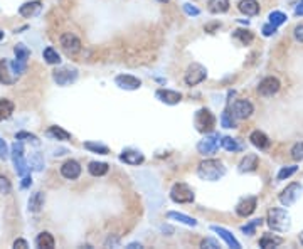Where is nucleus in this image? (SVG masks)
<instances>
[{"label":"nucleus","instance_id":"obj_1","mask_svg":"<svg viewBox=\"0 0 303 249\" xmlns=\"http://www.w3.org/2000/svg\"><path fill=\"white\" fill-rule=\"evenodd\" d=\"M226 174V167L219 160H204L199 163L197 175L202 180H209V182H216V180L223 179Z\"/></svg>","mask_w":303,"mask_h":249},{"label":"nucleus","instance_id":"obj_2","mask_svg":"<svg viewBox=\"0 0 303 249\" xmlns=\"http://www.w3.org/2000/svg\"><path fill=\"white\" fill-rule=\"evenodd\" d=\"M268 226L273 231H278V233H287L292 226V217L285 209H271L268 212Z\"/></svg>","mask_w":303,"mask_h":249},{"label":"nucleus","instance_id":"obj_3","mask_svg":"<svg viewBox=\"0 0 303 249\" xmlns=\"http://www.w3.org/2000/svg\"><path fill=\"white\" fill-rule=\"evenodd\" d=\"M194 125H195V128H197V132L211 133L212 130H214V126H216V116L212 115L209 109L202 108V109H199V111L195 113Z\"/></svg>","mask_w":303,"mask_h":249},{"label":"nucleus","instance_id":"obj_4","mask_svg":"<svg viewBox=\"0 0 303 249\" xmlns=\"http://www.w3.org/2000/svg\"><path fill=\"white\" fill-rule=\"evenodd\" d=\"M12 158H14V165H15V172L20 177H25L31 174V167L29 163L25 162L24 158V147L20 140H15V143L12 145Z\"/></svg>","mask_w":303,"mask_h":249},{"label":"nucleus","instance_id":"obj_5","mask_svg":"<svg viewBox=\"0 0 303 249\" xmlns=\"http://www.w3.org/2000/svg\"><path fill=\"white\" fill-rule=\"evenodd\" d=\"M170 199L174 202H177V204H190V202H194L195 196L189 185L179 182L174 185L172 191H170Z\"/></svg>","mask_w":303,"mask_h":249},{"label":"nucleus","instance_id":"obj_6","mask_svg":"<svg viewBox=\"0 0 303 249\" xmlns=\"http://www.w3.org/2000/svg\"><path fill=\"white\" fill-rule=\"evenodd\" d=\"M206 78H207L206 67H204L202 64H199V62H194V64H190L189 67H187L185 76H183V81H185V84H189V86H195V84L202 83Z\"/></svg>","mask_w":303,"mask_h":249},{"label":"nucleus","instance_id":"obj_7","mask_svg":"<svg viewBox=\"0 0 303 249\" xmlns=\"http://www.w3.org/2000/svg\"><path fill=\"white\" fill-rule=\"evenodd\" d=\"M302 191H303V187L300 184H297V182L290 184L288 187L280 194V202L285 205V207H290V205H293L298 199H300Z\"/></svg>","mask_w":303,"mask_h":249},{"label":"nucleus","instance_id":"obj_8","mask_svg":"<svg viewBox=\"0 0 303 249\" xmlns=\"http://www.w3.org/2000/svg\"><path fill=\"white\" fill-rule=\"evenodd\" d=\"M53 78L59 86H67L78 79V71L74 67H59L53 73Z\"/></svg>","mask_w":303,"mask_h":249},{"label":"nucleus","instance_id":"obj_9","mask_svg":"<svg viewBox=\"0 0 303 249\" xmlns=\"http://www.w3.org/2000/svg\"><path fill=\"white\" fill-rule=\"evenodd\" d=\"M61 48L66 50L69 56H74V54H78L81 50V41L78 39V37L74 36V34L71 32H66L61 36Z\"/></svg>","mask_w":303,"mask_h":249},{"label":"nucleus","instance_id":"obj_10","mask_svg":"<svg viewBox=\"0 0 303 249\" xmlns=\"http://www.w3.org/2000/svg\"><path fill=\"white\" fill-rule=\"evenodd\" d=\"M254 111V106L251 101L247 100H238L236 103L233 104V113L231 115L234 118H240V120H246V118H249L253 115Z\"/></svg>","mask_w":303,"mask_h":249},{"label":"nucleus","instance_id":"obj_11","mask_svg":"<svg viewBox=\"0 0 303 249\" xmlns=\"http://www.w3.org/2000/svg\"><path fill=\"white\" fill-rule=\"evenodd\" d=\"M219 147V135H209L204 140H200L197 143V151L200 155H212Z\"/></svg>","mask_w":303,"mask_h":249},{"label":"nucleus","instance_id":"obj_12","mask_svg":"<svg viewBox=\"0 0 303 249\" xmlns=\"http://www.w3.org/2000/svg\"><path fill=\"white\" fill-rule=\"evenodd\" d=\"M280 88H281V84L280 81L276 78H273V76H268V78H264L261 83H259V86H258V93L261 96H273V95H276V93L280 91Z\"/></svg>","mask_w":303,"mask_h":249},{"label":"nucleus","instance_id":"obj_13","mask_svg":"<svg viewBox=\"0 0 303 249\" xmlns=\"http://www.w3.org/2000/svg\"><path fill=\"white\" fill-rule=\"evenodd\" d=\"M256 205H258V199L256 197H246V199H242L236 205V214L241 217H247L256 210Z\"/></svg>","mask_w":303,"mask_h":249},{"label":"nucleus","instance_id":"obj_14","mask_svg":"<svg viewBox=\"0 0 303 249\" xmlns=\"http://www.w3.org/2000/svg\"><path fill=\"white\" fill-rule=\"evenodd\" d=\"M61 175L67 180H76L81 175V165L76 160H67L61 167Z\"/></svg>","mask_w":303,"mask_h":249},{"label":"nucleus","instance_id":"obj_15","mask_svg":"<svg viewBox=\"0 0 303 249\" xmlns=\"http://www.w3.org/2000/svg\"><path fill=\"white\" fill-rule=\"evenodd\" d=\"M115 83L121 88V90H138L142 86V81L135 76H130V74H120L115 78Z\"/></svg>","mask_w":303,"mask_h":249},{"label":"nucleus","instance_id":"obj_16","mask_svg":"<svg viewBox=\"0 0 303 249\" xmlns=\"http://www.w3.org/2000/svg\"><path fill=\"white\" fill-rule=\"evenodd\" d=\"M155 96L165 104H177V103H181V100H182L181 93L170 91V90H159L155 93Z\"/></svg>","mask_w":303,"mask_h":249},{"label":"nucleus","instance_id":"obj_17","mask_svg":"<svg viewBox=\"0 0 303 249\" xmlns=\"http://www.w3.org/2000/svg\"><path fill=\"white\" fill-rule=\"evenodd\" d=\"M120 160L128 163V165H140V163H143L145 157L142 151H138V150H125L120 155Z\"/></svg>","mask_w":303,"mask_h":249},{"label":"nucleus","instance_id":"obj_18","mask_svg":"<svg viewBox=\"0 0 303 249\" xmlns=\"http://www.w3.org/2000/svg\"><path fill=\"white\" fill-rule=\"evenodd\" d=\"M211 229L214 231V233L219 234V238H223L224 241H226V244H228V246H231V248H234V249H240V248H241V244L236 241V238H234V236H233L231 233H229V231H226L224 227L211 226Z\"/></svg>","mask_w":303,"mask_h":249},{"label":"nucleus","instance_id":"obj_19","mask_svg":"<svg viewBox=\"0 0 303 249\" xmlns=\"http://www.w3.org/2000/svg\"><path fill=\"white\" fill-rule=\"evenodd\" d=\"M249 142L259 150H264V149H268V147H270V138H268L263 132H259V130H256V132H253L249 135Z\"/></svg>","mask_w":303,"mask_h":249},{"label":"nucleus","instance_id":"obj_20","mask_svg":"<svg viewBox=\"0 0 303 249\" xmlns=\"http://www.w3.org/2000/svg\"><path fill=\"white\" fill-rule=\"evenodd\" d=\"M238 8H240L244 15H258L259 14L258 0H241Z\"/></svg>","mask_w":303,"mask_h":249},{"label":"nucleus","instance_id":"obj_21","mask_svg":"<svg viewBox=\"0 0 303 249\" xmlns=\"http://www.w3.org/2000/svg\"><path fill=\"white\" fill-rule=\"evenodd\" d=\"M258 162H259L258 155H254V153L246 155L240 163V172H254L256 167H258Z\"/></svg>","mask_w":303,"mask_h":249},{"label":"nucleus","instance_id":"obj_22","mask_svg":"<svg viewBox=\"0 0 303 249\" xmlns=\"http://www.w3.org/2000/svg\"><path fill=\"white\" fill-rule=\"evenodd\" d=\"M41 10V2L39 0H32V2H25L24 5H20L19 14L22 17H32Z\"/></svg>","mask_w":303,"mask_h":249},{"label":"nucleus","instance_id":"obj_23","mask_svg":"<svg viewBox=\"0 0 303 249\" xmlns=\"http://www.w3.org/2000/svg\"><path fill=\"white\" fill-rule=\"evenodd\" d=\"M44 202H46V197L42 192L32 194L31 199H29V210H31V212H39V210L44 207Z\"/></svg>","mask_w":303,"mask_h":249},{"label":"nucleus","instance_id":"obj_24","mask_svg":"<svg viewBox=\"0 0 303 249\" xmlns=\"http://www.w3.org/2000/svg\"><path fill=\"white\" fill-rule=\"evenodd\" d=\"M207 7L212 14H224L229 10V0H209Z\"/></svg>","mask_w":303,"mask_h":249},{"label":"nucleus","instance_id":"obj_25","mask_svg":"<svg viewBox=\"0 0 303 249\" xmlns=\"http://www.w3.org/2000/svg\"><path fill=\"white\" fill-rule=\"evenodd\" d=\"M36 244H37V248H42V249H53L56 246V241H54L51 233H41L36 238Z\"/></svg>","mask_w":303,"mask_h":249},{"label":"nucleus","instance_id":"obj_26","mask_svg":"<svg viewBox=\"0 0 303 249\" xmlns=\"http://www.w3.org/2000/svg\"><path fill=\"white\" fill-rule=\"evenodd\" d=\"M14 103L10 100H0V121H5L14 113Z\"/></svg>","mask_w":303,"mask_h":249},{"label":"nucleus","instance_id":"obj_27","mask_svg":"<svg viewBox=\"0 0 303 249\" xmlns=\"http://www.w3.org/2000/svg\"><path fill=\"white\" fill-rule=\"evenodd\" d=\"M281 243H283V239H281V238H276V236H273V234H264L263 238L259 239V248L270 249V248L280 246Z\"/></svg>","mask_w":303,"mask_h":249},{"label":"nucleus","instance_id":"obj_28","mask_svg":"<svg viewBox=\"0 0 303 249\" xmlns=\"http://www.w3.org/2000/svg\"><path fill=\"white\" fill-rule=\"evenodd\" d=\"M88 170L93 177H101V175H105L106 172H108V165L103 163V162H91L88 165Z\"/></svg>","mask_w":303,"mask_h":249},{"label":"nucleus","instance_id":"obj_29","mask_svg":"<svg viewBox=\"0 0 303 249\" xmlns=\"http://www.w3.org/2000/svg\"><path fill=\"white\" fill-rule=\"evenodd\" d=\"M167 217L169 219H176V221L182 222V224H185V226H190V227L197 226V221H195V219H192V217L185 216V214H181V212H169Z\"/></svg>","mask_w":303,"mask_h":249},{"label":"nucleus","instance_id":"obj_30","mask_svg":"<svg viewBox=\"0 0 303 249\" xmlns=\"http://www.w3.org/2000/svg\"><path fill=\"white\" fill-rule=\"evenodd\" d=\"M48 135L53 138H56V140H69L71 138V133H67L66 130H62L61 126H51L48 130Z\"/></svg>","mask_w":303,"mask_h":249},{"label":"nucleus","instance_id":"obj_31","mask_svg":"<svg viewBox=\"0 0 303 249\" xmlns=\"http://www.w3.org/2000/svg\"><path fill=\"white\" fill-rule=\"evenodd\" d=\"M8 67H10V64L7 61L0 62V83L3 84H12L15 81L14 78H8V73H14V71H8Z\"/></svg>","mask_w":303,"mask_h":249},{"label":"nucleus","instance_id":"obj_32","mask_svg":"<svg viewBox=\"0 0 303 249\" xmlns=\"http://www.w3.org/2000/svg\"><path fill=\"white\" fill-rule=\"evenodd\" d=\"M44 59L48 64H59V62H61V56H59L58 50L53 48L44 49Z\"/></svg>","mask_w":303,"mask_h":249},{"label":"nucleus","instance_id":"obj_33","mask_svg":"<svg viewBox=\"0 0 303 249\" xmlns=\"http://www.w3.org/2000/svg\"><path fill=\"white\" fill-rule=\"evenodd\" d=\"M234 39H238L241 42V44L247 46L251 41H253V32L251 31H242V29H238V31H234Z\"/></svg>","mask_w":303,"mask_h":249},{"label":"nucleus","instance_id":"obj_34","mask_svg":"<svg viewBox=\"0 0 303 249\" xmlns=\"http://www.w3.org/2000/svg\"><path fill=\"white\" fill-rule=\"evenodd\" d=\"M221 145H223V149L228 150V151H240L241 150V145L231 137H224L223 140H221Z\"/></svg>","mask_w":303,"mask_h":249},{"label":"nucleus","instance_id":"obj_35","mask_svg":"<svg viewBox=\"0 0 303 249\" xmlns=\"http://www.w3.org/2000/svg\"><path fill=\"white\" fill-rule=\"evenodd\" d=\"M14 52H15V59H19V61H24L27 62L29 56H31V50L25 48L24 44H17L14 48Z\"/></svg>","mask_w":303,"mask_h":249},{"label":"nucleus","instance_id":"obj_36","mask_svg":"<svg viewBox=\"0 0 303 249\" xmlns=\"http://www.w3.org/2000/svg\"><path fill=\"white\" fill-rule=\"evenodd\" d=\"M84 149H86V150H91V151H95V153H101V155L110 153L108 147L100 145V143H93V142H86V143H84Z\"/></svg>","mask_w":303,"mask_h":249},{"label":"nucleus","instance_id":"obj_37","mask_svg":"<svg viewBox=\"0 0 303 249\" xmlns=\"http://www.w3.org/2000/svg\"><path fill=\"white\" fill-rule=\"evenodd\" d=\"M261 224H263V219H254V221L247 222L246 226H242V227H241V231H242V233H244V234L251 236V234H254L256 227L261 226Z\"/></svg>","mask_w":303,"mask_h":249},{"label":"nucleus","instance_id":"obj_38","mask_svg":"<svg viewBox=\"0 0 303 249\" xmlns=\"http://www.w3.org/2000/svg\"><path fill=\"white\" fill-rule=\"evenodd\" d=\"M268 19H270V24L276 25V27H278V25H281V24L287 22V15H285L283 12H271Z\"/></svg>","mask_w":303,"mask_h":249},{"label":"nucleus","instance_id":"obj_39","mask_svg":"<svg viewBox=\"0 0 303 249\" xmlns=\"http://www.w3.org/2000/svg\"><path fill=\"white\" fill-rule=\"evenodd\" d=\"M221 123H223L224 128H234V126H236V121H234V118L231 116V111H229V109H226L223 115H221Z\"/></svg>","mask_w":303,"mask_h":249},{"label":"nucleus","instance_id":"obj_40","mask_svg":"<svg viewBox=\"0 0 303 249\" xmlns=\"http://www.w3.org/2000/svg\"><path fill=\"white\" fill-rule=\"evenodd\" d=\"M25 67H27V62L19 61V59H15V61H12V62H10V69L14 71V74H15V76L22 74L24 71H25Z\"/></svg>","mask_w":303,"mask_h":249},{"label":"nucleus","instance_id":"obj_41","mask_svg":"<svg viewBox=\"0 0 303 249\" xmlns=\"http://www.w3.org/2000/svg\"><path fill=\"white\" fill-rule=\"evenodd\" d=\"M298 170V167L292 165V167H283L281 170L278 172V180H285V179H290L295 172Z\"/></svg>","mask_w":303,"mask_h":249},{"label":"nucleus","instance_id":"obj_42","mask_svg":"<svg viewBox=\"0 0 303 249\" xmlns=\"http://www.w3.org/2000/svg\"><path fill=\"white\" fill-rule=\"evenodd\" d=\"M292 158L297 160V162H300V160H303V142H298L293 145L292 149Z\"/></svg>","mask_w":303,"mask_h":249},{"label":"nucleus","instance_id":"obj_43","mask_svg":"<svg viewBox=\"0 0 303 249\" xmlns=\"http://www.w3.org/2000/svg\"><path fill=\"white\" fill-rule=\"evenodd\" d=\"M12 191V185H10V180L7 179V177H3V175H0V194H8Z\"/></svg>","mask_w":303,"mask_h":249},{"label":"nucleus","instance_id":"obj_44","mask_svg":"<svg viewBox=\"0 0 303 249\" xmlns=\"http://www.w3.org/2000/svg\"><path fill=\"white\" fill-rule=\"evenodd\" d=\"M22 138H25V140H29V142H32L34 145H39V140H37L36 135H31V133H27V132H20V133L15 135V140H22Z\"/></svg>","mask_w":303,"mask_h":249},{"label":"nucleus","instance_id":"obj_45","mask_svg":"<svg viewBox=\"0 0 303 249\" xmlns=\"http://www.w3.org/2000/svg\"><path fill=\"white\" fill-rule=\"evenodd\" d=\"M200 248H209V249H219V243L216 241V239H211V238H207V239H204L202 243H200Z\"/></svg>","mask_w":303,"mask_h":249},{"label":"nucleus","instance_id":"obj_46","mask_svg":"<svg viewBox=\"0 0 303 249\" xmlns=\"http://www.w3.org/2000/svg\"><path fill=\"white\" fill-rule=\"evenodd\" d=\"M32 165H34L36 170H42V167H44V160H42V157L39 153H36L32 157Z\"/></svg>","mask_w":303,"mask_h":249},{"label":"nucleus","instance_id":"obj_47","mask_svg":"<svg viewBox=\"0 0 303 249\" xmlns=\"http://www.w3.org/2000/svg\"><path fill=\"white\" fill-rule=\"evenodd\" d=\"M183 10H185V14H187V15H199V14H200L199 8L192 7L190 3H183Z\"/></svg>","mask_w":303,"mask_h":249},{"label":"nucleus","instance_id":"obj_48","mask_svg":"<svg viewBox=\"0 0 303 249\" xmlns=\"http://www.w3.org/2000/svg\"><path fill=\"white\" fill-rule=\"evenodd\" d=\"M0 158H8V149H7V143L0 138Z\"/></svg>","mask_w":303,"mask_h":249},{"label":"nucleus","instance_id":"obj_49","mask_svg":"<svg viewBox=\"0 0 303 249\" xmlns=\"http://www.w3.org/2000/svg\"><path fill=\"white\" fill-rule=\"evenodd\" d=\"M275 32H276V25H273V24H268L263 27V36H266V37H270L271 34H275Z\"/></svg>","mask_w":303,"mask_h":249},{"label":"nucleus","instance_id":"obj_50","mask_svg":"<svg viewBox=\"0 0 303 249\" xmlns=\"http://www.w3.org/2000/svg\"><path fill=\"white\" fill-rule=\"evenodd\" d=\"M293 34H295V39H297L298 42H303V24L297 25L295 31H293Z\"/></svg>","mask_w":303,"mask_h":249},{"label":"nucleus","instance_id":"obj_51","mask_svg":"<svg viewBox=\"0 0 303 249\" xmlns=\"http://www.w3.org/2000/svg\"><path fill=\"white\" fill-rule=\"evenodd\" d=\"M14 248L25 249V248H29V244H27V241H24V239H17V241L14 243Z\"/></svg>","mask_w":303,"mask_h":249},{"label":"nucleus","instance_id":"obj_52","mask_svg":"<svg viewBox=\"0 0 303 249\" xmlns=\"http://www.w3.org/2000/svg\"><path fill=\"white\" fill-rule=\"evenodd\" d=\"M32 184V179H31V174L29 175H25V177H22V187L25 189V187H29V185Z\"/></svg>","mask_w":303,"mask_h":249},{"label":"nucleus","instance_id":"obj_53","mask_svg":"<svg viewBox=\"0 0 303 249\" xmlns=\"http://www.w3.org/2000/svg\"><path fill=\"white\" fill-rule=\"evenodd\" d=\"M295 14H297V15H300V17H303V0H300V3H298V5H297Z\"/></svg>","mask_w":303,"mask_h":249},{"label":"nucleus","instance_id":"obj_54","mask_svg":"<svg viewBox=\"0 0 303 249\" xmlns=\"http://www.w3.org/2000/svg\"><path fill=\"white\" fill-rule=\"evenodd\" d=\"M136 248H142V244H140V243H131V244H128V249H136Z\"/></svg>","mask_w":303,"mask_h":249},{"label":"nucleus","instance_id":"obj_55","mask_svg":"<svg viewBox=\"0 0 303 249\" xmlns=\"http://www.w3.org/2000/svg\"><path fill=\"white\" fill-rule=\"evenodd\" d=\"M3 39V31H0V41Z\"/></svg>","mask_w":303,"mask_h":249},{"label":"nucleus","instance_id":"obj_56","mask_svg":"<svg viewBox=\"0 0 303 249\" xmlns=\"http://www.w3.org/2000/svg\"><path fill=\"white\" fill-rule=\"evenodd\" d=\"M300 241H302V244H303V233L300 234Z\"/></svg>","mask_w":303,"mask_h":249},{"label":"nucleus","instance_id":"obj_57","mask_svg":"<svg viewBox=\"0 0 303 249\" xmlns=\"http://www.w3.org/2000/svg\"><path fill=\"white\" fill-rule=\"evenodd\" d=\"M159 2H162V3H165V2H169V0H159Z\"/></svg>","mask_w":303,"mask_h":249}]
</instances>
